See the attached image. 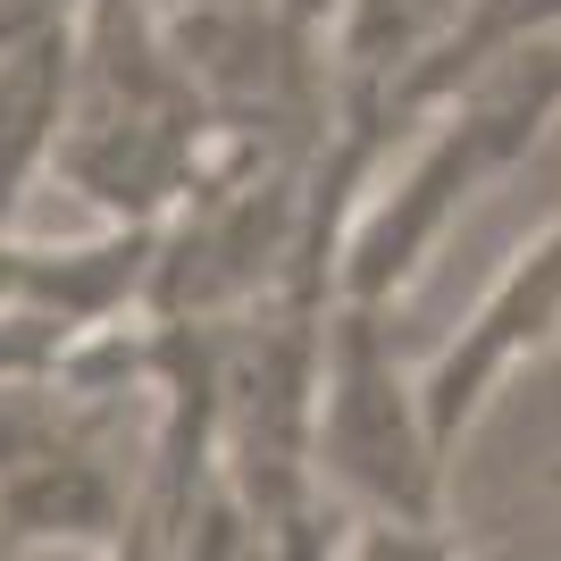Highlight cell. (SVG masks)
Returning a JSON list of instances; mask_svg holds the SVG:
<instances>
[{
  "label": "cell",
  "instance_id": "1",
  "mask_svg": "<svg viewBox=\"0 0 561 561\" xmlns=\"http://www.w3.org/2000/svg\"><path fill=\"white\" fill-rule=\"evenodd\" d=\"M553 117H561V25H537L503 59H486L461 93L436 101V126L411 151V168L352 210L344 243H335V302L402 310L411 285L427 277V260L445 252L453 218L494 176H512Z\"/></svg>",
  "mask_w": 561,
  "mask_h": 561
},
{
  "label": "cell",
  "instance_id": "2",
  "mask_svg": "<svg viewBox=\"0 0 561 561\" xmlns=\"http://www.w3.org/2000/svg\"><path fill=\"white\" fill-rule=\"evenodd\" d=\"M319 478L377 528L453 537L445 519V445L427 427V394L394 352L386 302L328 310V386H319Z\"/></svg>",
  "mask_w": 561,
  "mask_h": 561
},
{
  "label": "cell",
  "instance_id": "3",
  "mask_svg": "<svg viewBox=\"0 0 561 561\" xmlns=\"http://www.w3.org/2000/svg\"><path fill=\"white\" fill-rule=\"evenodd\" d=\"M553 344H561V218L537 243H519V252L503 260V277L486 285V302L427 352L420 394H427V427H436L445 461H461V445L478 436L494 394H503L528 360H545Z\"/></svg>",
  "mask_w": 561,
  "mask_h": 561
},
{
  "label": "cell",
  "instance_id": "4",
  "mask_svg": "<svg viewBox=\"0 0 561 561\" xmlns=\"http://www.w3.org/2000/svg\"><path fill=\"white\" fill-rule=\"evenodd\" d=\"M76 84H84V9L34 25L25 43L0 50V227H18L25 193L59 168Z\"/></svg>",
  "mask_w": 561,
  "mask_h": 561
},
{
  "label": "cell",
  "instance_id": "5",
  "mask_svg": "<svg viewBox=\"0 0 561 561\" xmlns=\"http://www.w3.org/2000/svg\"><path fill=\"white\" fill-rule=\"evenodd\" d=\"M545 486H553V494H561V461H553V469H545Z\"/></svg>",
  "mask_w": 561,
  "mask_h": 561
}]
</instances>
